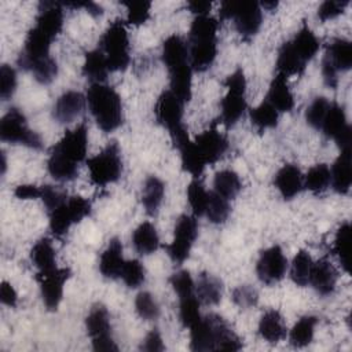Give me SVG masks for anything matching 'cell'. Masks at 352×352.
Here are the masks:
<instances>
[{
    "instance_id": "27",
    "label": "cell",
    "mask_w": 352,
    "mask_h": 352,
    "mask_svg": "<svg viewBox=\"0 0 352 352\" xmlns=\"http://www.w3.org/2000/svg\"><path fill=\"white\" fill-rule=\"evenodd\" d=\"M161 58L166 69L183 65L188 60V50L184 40L179 34H170L162 43Z\"/></svg>"
},
{
    "instance_id": "4",
    "label": "cell",
    "mask_w": 352,
    "mask_h": 352,
    "mask_svg": "<svg viewBox=\"0 0 352 352\" xmlns=\"http://www.w3.org/2000/svg\"><path fill=\"white\" fill-rule=\"evenodd\" d=\"M85 98L91 114L103 132H111L122 124L121 98L113 87L103 82H92Z\"/></svg>"
},
{
    "instance_id": "40",
    "label": "cell",
    "mask_w": 352,
    "mask_h": 352,
    "mask_svg": "<svg viewBox=\"0 0 352 352\" xmlns=\"http://www.w3.org/2000/svg\"><path fill=\"white\" fill-rule=\"evenodd\" d=\"M330 177V168L326 164H316L307 172L304 177V187L314 194H320L329 187Z\"/></svg>"
},
{
    "instance_id": "37",
    "label": "cell",
    "mask_w": 352,
    "mask_h": 352,
    "mask_svg": "<svg viewBox=\"0 0 352 352\" xmlns=\"http://www.w3.org/2000/svg\"><path fill=\"white\" fill-rule=\"evenodd\" d=\"M346 125H348V122H346V116H345L344 107L340 106L338 103H330L329 110H327L324 120L322 122V126H320L323 133L327 138L336 139Z\"/></svg>"
},
{
    "instance_id": "8",
    "label": "cell",
    "mask_w": 352,
    "mask_h": 352,
    "mask_svg": "<svg viewBox=\"0 0 352 352\" xmlns=\"http://www.w3.org/2000/svg\"><path fill=\"white\" fill-rule=\"evenodd\" d=\"M227 94L220 102V120L226 128L232 126L246 110V78L242 69L232 72L224 81Z\"/></svg>"
},
{
    "instance_id": "26",
    "label": "cell",
    "mask_w": 352,
    "mask_h": 352,
    "mask_svg": "<svg viewBox=\"0 0 352 352\" xmlns=\"http://www.w3.org/2000/svg\"><path fill=\"white\" fill-rule=\"evenodd\" d=\"M170 91L184 103L191 99V85H192V69L190 62L168 69Z\"/></svg>"
},
{
    "instance_id": "19",
    "label": "cell",
    "mask_w": 352,
    "mask_h": 352,
    "mask_svg": "<svg viewBox=\"0 0 352 352\" xmlns=\"http://www.w3.org/2000/svg\"><path fill=\"white\" fill-rule=\"evenodd\" d=\"M274 184L285 199H293L304 187L300 168L294 164H285L276 172Z\"/></svg>"
},
{
    "instance_id": "41",
    "label": "cell",
    "mask_w": 352,
    "mask_h": 352,
    "mask_svg": "<svg viewBox=\"0 0 352 352\" xmlns=\"http://www.w3.org/2000/svg\"><path fill=\"white\" fill-rule=\"evenodd\" d=\"M206 217L209 219V221H212L213 224H221L228 219L230 214V205H228V199L224 198L223 195H220L219 192L209 191V198H208V205H206V210H205Z\"/></svg>"
},
{
    "instance_id": "12",
    "label": "cell",
    "mask_w": 352,
    "mask_h": 352,
    "mask_svg": "<svg viewBox=\"0 0 352 352\" xmlns=\"http://www.w3.org/2000/svg\"><path fill=\"white\" fill-rule=\"evenodd\" d=\"M85 327L92 340L94 351H118V346L111 337L109 312L102 304H96L91 308L88 316L85 318Z\"/></svg>"
},
{
    "instance_id": "31",
    "label": "cell",
    "mask_w": 352,
    "mask_h": 352,
    "mask_svg": "<svg viewBox=\"0 0 352 352\" xmlns=\"http://www.w3.org/2000/svg\"><path fill=\"white\" fill-rule=\"evenodd\" d=\"M165 195V184L157 176H148L142 191V204L148 216H155Z\"/></svg>"
},
{
    "instance_id": "52",
    "label": "cell",
    "mask_w": 352,
    "mask_h": 352,
    "mask_svg": "<svg viewBox=\"0 0 352 352\" xmlns=\"http://www.w3.org/2000/svg\"><path fill=\"white\" fill-rule=\"evenodd\" d=\"M258 294L256 289L249 285L238 286L232 290V301L241 308H250L257 304Z\"/></svg>"
},
{
    "instance_id": "20",
    "label": "cell",
    "mask_w": 352,
    "mask_h": 352,
    "mask_svg": "<svg viewBox=\"0 0 352 352\" xmlns=\"http://www.w3.org/2000/svg\"><path fill=\"white\" fill-rule=\"evenodd\" d=\"M337 278H338L337 270L326 258H322L312 264L309 283L320 296H329L334 292L337 285Z\"/></svg>"
},
{
    "instance_id": "28",
    "label": "cell",
    "mask_w": 352,
    "mask_h": 352,
    "mask_svg": "<svg viewBox=\"0 0 352 352\" xmlns=\"http://www.w3.org/2000/svg\"><path fill=\"white\" fill-rule=\"evenodd\" d=\"M258 334L271 344L279 342L286 336V327L280 314L276 309H268L258 322Z\"/></svg>"
},
{
    "instance_id": "35",
    "label": "cell",
    "mask_w": 352,
    "mask_h": 352,
    "mask_svg": "<svg viewBox=\"0 0 352 352\" xmlns=\"http://www.w3.org/2000/svg\"><path fill=\"white\" fill-rule=\"evenodd\" d=\"M241 188L242 183L236 172L231 169H221L214 175L213 190L223 195L224 198H227L228 201L234 199L241 191Z\"/></svg>"
},
{
    "instance_id": "16",
    "label": "cell",
    "mask_w": 352,
    "mask_h": 352,
    "mask_svg": "<svg viewBox=\"0 0 352 352\" xmlns=\"http://www.w3.org/2000/svg\"><path fill=\"white\" fill-rule=\"evenodd\" d=\"M87 98L77 91L63 92L55 102L52 116L59 124H67L78 118L84 110Z\"/></svg>"
},
{
    "instance_id": "22",
    "label": "cell",
    "mask_w": 352,
    "mask_h": 352,
    "mask_svg": "<svg viewBox=\"0 0 352 352\" xmlns=\"http://www.w3.org/2000/svg\"><path fill=\"white\" fill-rule=\"evenodd\" d=\"M208 319L213 330L214 351H239L242 348L239 337L234 333V330L221 316L210 314L208 315Z\"/></svg>"
},
{
    "instance_id": "48",
    "label": "cell",
    "mask_w": 352,
    "mask_h": 352,
    "mask_svg": "<svg viewBox=\"0 0 352 352\" xmlns=\"http://www.w3.org/2000/svg\"><path fill=\"white\" fill-rule=\"evenodd\" d=\"M329 106H330V102L324 98V96H318L315 98L311 104L308 106L307 109V113H305V120L307 122L315 128V129H320L322 126V122L324 120V116L329 110Z\"/></svg>"
},
{
    "instance_id": "32",
    "label": "cell",
    "mask_w": 352,
    "mask_h": 352,
    "mask_svg": "<svg viewBox=\"0 0 352 352\" xmlns=\"http://www.w3.org/2000/svg\"><path fill=\"white\" fill-rule=\"evenodd\" d=\"M30 260L38 270L37 274H45L56 268L55 249L48 238H41L33 245L30 250Z\"/></svg>"
},
{
    "instance_id": "49",
    "label": "cell",
    "mask_w": 352,
    "mask_h": 352,
    "mask_svg": "<svg viewBox=\"0 0 352 352\" xmlns=\"http://www.w3.org/2000/svg\"><path fill=\"white\" fill-rule=\"evenodd\" d=\"M126 6V22L129 25H142L150 18L151 3L148 1H128Z\"/></svg>"
},
{
    "instance_id": "59",
    "label": "cell",
    "mask_w": 352,
    "mask_h": 352,
    "mask_svg": "<svg viewBox=\"0 0 352 352\" xmlns=\"http://www.w3.org/2000/svg\"><path fill=\"white\" fill-rule=\"evenodd\" d=\"M187 7L190 8L191 12H194L197 15H204V14L209 12L212 3L206 1V0H192V1L187 3Z\"/></svg>"
},
{
    "instance_id": "56",
    "label": "cell",
    "mask_w": 352,
    "mask_h": 352,
    "mask_svg": "<svg viewBox=\"0 0 352 352\" xmlns=\"http://www.w3.org/2000/svg\"><path fill=\"white\" fill-rule=\"evenodd\" d=\"M14 195L18 199H36L41 197V187L34 184H19L15 187Z\"/></svg>"
},
{
    "instance_id": "3",
    "label": "cell",
    "mask_w": 352,
    "mask_h": 352,
    "mask_svg": "<svg viewBox=\"0 0 352 352\" xmlns=\"http://www.w3.org/2000/svg\"><path fill=\"white\" fill-rule=\"evenodd\" d=\"M217 19L209 14L197 15L192 19L188 33V59L192 70L205 72L213 65L217 55Z\"/></svg>"
},
{
    "instance_id": "54",
    "label": "cell",
    "mask_w": 352,
    "mask_h": 352,
    "mask_svg": "<svg viewBox=\"0 0 352 352\" xmlns=\"http://www.w3.org/2000/svg\"><path fill=\"white\" fill-rule=\"evenodd\" d=\"M40 198L43 199V204L47 208V212H50V210L55 209L56 206H59L67 198V194L56 190L52 186L45 184V186H41V197Z\"/></svg>"
},
{
    "instance_id": "30",
    "label": "cell",
    "mask_w": 352,
    "mask_h": 352,
    "mask_svg": "<svg viewBox=\"0 0 352 352\" xmlns=\"http://www.w3.org/2000/svg\"><path fill=\"white\" fill-rule=\"evenodd\" d=\"M305 62L297 55L290 41H286L280 45L276 58V73L285 77L301 74L305 69Z\"/></svg>"
},
{
    "instance_id": "7",
    "label": "cell",
    "mask_w": 352,
    "mask_h": 352,
    "mask_svg": "<svg viewBox=\"0 0 352 352\" xmlns=\"http://www.w3.org/2000/svg\"><path fill=\"white\" fill-rule=\"evenodd\" d=\"M219 14L220 19H234L238 33L246 40L258 32L263 22V11L257 1H224Z\"/></svg>"
},
{
    "instance_id": "47",
    "label": "cell",
    "mask_w": 352,
    "mask_h": 352,
    "mask_svg": "<svg viewBox=\"0 0 352 352\" xmlns=\"http://www.w3.org/2000/svg\"><path fill=\"white\" fill-rule=\"evenodd\" d=\"M136 314L144 320H154L160 315V307L154 296L148 292H140L135 298Z\"/></svg>"
},
{
    "instance_id": "36",
    "label": "cell",
    "mask_w": 352,
    "mask_h": 352,
    "mask_svg": "<svg viewBox=\"0 0 352 352\" xmlns=\"http://www.w3.org/2000/svg\"><path fill=\"white\" fill-rule=\"evenodd\" d=\"M318 319L315 316L307 315L300 318L289 333V341L294 348H304L311 344L315 333V326Z\"/></svg>"
},
{
    "instance_id": "14",
    "label": "cell",
    "mask_w": 352,
    "mask_h": 352,
    "mask_svg": "<svg viewBox=\"0 0 352 352\" xmlns=\"http://www.w3.org/2000/svg\"><path fill=\"white\" fill-rule=\"evenodd\" d=\"M287 260L283 254L282 248L278 245L263 250L256 264V272L258 279L268 286L279 282L285 276Z\"/></svg>"
},
{
    "instance_id": "50",
    "label": "cell",
    "mask_w": 352,
    "mask_h": 352,
    "mask_svg": "<svg viewBox=\"0 0 352 352\" xmlns=\"http://www.w3.org/2000/svg\"><path fill=\"white\" fill-rule=\"evenodd\" d=\"M16 88V73L15 69L8 65L0 67V98L7 100L12 96Z\"/></svg>"
},
{
    "instance_id": "13",
    "label": "cell",
    "mask_w": 352,
    "mask_h": 352,
    "mask_svg": "<svg viewBox=\"0 0 352 352\" xmlns=\"http://www.w3.org/2000/svg\"><path fill=\"white\" fill-rule=\"evenodd\" d=\"M197 235H198V223L195 216L182 214L176 220L173 239L166 246L168 254L172 258V261L180 264L190 256V252Z\"/></svg>"
},
{
    "instance_id": "18",
    "label": "cell",
    "mask_w": 352,
    "mask_h": 352,
    "mask_svg": "<svg viewBox=\"0 0 352 352\" xmlns=\"http://www.w3.org/2000/svg\"><path fill=\"white\" fill-rule=\"evenodd\" d=\"M323 63L331 66L337 73L352 67V43L342 37H334L326 50Z\"/></svg>"
},
{
    "instance_id": "43",
    "label": "cell",
    "mask_w": 352,
    "mask_h": 352,
    "mask_svg": "<svg viewBox=\"0 0 352 352\" xmlns=\"http://www.w3.org/2000/svg\"><path fill=\"white\" fill-rule=\"evenodd\" d=\"M179 318L184 327L194 326L199 319V300L195 293L179 297Z\"/></svg>"
},
{
    "instance_id": "51",
    "label": "cell",
    "mask_w": 352,
    "mask_h": 352,
    "mask_svg": "<svg viewBox=\"0 0 352 352\" xmlns=\"http://www.w3.org/2000/svg\"><path fill=\"white\" fill-rule=\"evenodd\" d=\"M170 286L173 287L175 293L180 297V296H186V294H191L195 293V283L190 275L188 271L182 270L175 272L170 278H169Z\"/></svg>"
},
{
    "instance_id": "34",
    "label": "cell",
    "mask_w": 352,
    "mask_h": 352,
    "mask_svg": "<svg viewBox=\"0 0 352 352\" xmlns=\"http://www.w3.org/2000/svg\"><path fill=\"white\" fill-rule=\"evenodd\" d=\"M109 66L104 54L98 48L85 54L82 65V74L92 82H103L109 73Z\"/></svg>"
},
{
    "instance_id": "17",
    "label": "cell",
    "mask_w": 352,
    "mask_h": 352,
    "mask_svg": "<svg viewBox=\"0 0 352 352\" xmlns=\"http://www.w3.org/2000/svg\"><path fill=\"white\" fill-rule=\"evenodd\" d=\"M63 4L56 1H41L38 6V14L36 16L34 26L50 34L51 37H56L63 26Z\"/></svg>"
},
{
    "instance_id": "46",
    "label": "cell",
    "mask_w": 352,
    "mask_h": 352,
    "mask_svg": "<svg viewBox=\"0 0 352 352\" xmlns=\"http://www.w3.org/2000/svg\"><path fill=\"white\" fill-rule=\"evenodd\" d=\"M120 278L124 280V283L128 287L131 289L139 287L140 285L144 283V278H146V271L143 264L136 258L125 260Z\"/></svg>"
},
{
    "instance_id": "6",
    "label": "cell",
    "mask_w": 352,
    "mask_h": 352,
    "mask_svg": "<svg viewBox=\"0 0 352 352\" xmlns=\"http://www.w3.org/2000/svg\"><path fill=\"white\" fill-rule=\"evenodd\" d=\"M184 102L180 100L170 89L164 91L155 103L154 114L157 121L168 129L176 148L188 140L186 126L183 125Z\"/></svg>"
},
{
    "instance_id": "29",
    "label": "cell",
    "mask_w": 352,
    "mask_h": 352,
    "mask_svg": "<svg viewBox=\"0 0 352 352\" xmlns=\"http://www.w3.org/2000/svg\"><path fill=\"white\" fill-rule=\"evenodd\" d=\"M132 245L142 256H148L158 249L160 238L155 227L150 221L140 223L132 234Z\"/></svg>"
},
{
    "instance_id": "21",
    "label": "cell",
    "mask_w": 352,
    "mask_h": 352,
    "mask_svg": "<svg viewBox=\"0 0 352 352\" xmlns=\"http://www.w3.org/2000/svg\"><path fill=\"white\" fill-rule=\"evenodd\" d=\"M124 257H122V243L118 238H113L109 241V245L100 254L99 260V271L104 278L117 279L121 275L124 267Z\"/></svg>"
},
{
    "instance_id": "44",
    "label": "cell",
    "mask_w": 352,
    "mask_h": 352,
    "mask_svg": "<svg viewBox=\"0 0 352 352\" xmlns=\"http://www.w3.org/2000/svg\"><path fill=\"white\" fill-rule=\"evenodd\" d=\"M349 236H351V224L348 221L342 223L334 236L333 252L338 257L341 267L348 272L349 271Z\"/></svg>"
},
{
    "instance_id": "1",
    "label": "cell",
    "mask_w": 352,
    "mask_h": 352,
    "mask_svg": "<svg viewBox=\"0 0 352 352\" xmlns=\"http://www.w3.org/2000/svg\"><path fill=\"white\" fill-rule=\"evenodd\" d=\"M88 132L84 124L66 131L62 139L51 148L47 168L50 175L59 182H70L78 173V164L85 160Z\"/></svg>"
},
{
    "instance_id": "9",
    "label": "cell",
    "mask_w": 352,
    "mask_h": 352,
    "mask_svg": "<svg viewBox=\"0 0 352 352\" xmlns=\"http://www.w3.org/2000/svg\"><path fill=\"white\" fill-rule=\"evenodd\" d=\"M91 183L104 187L118 180L122 172L120 147L116 142L109 143L100 153L87 160Z\"/></svg>"
},
{
    "instance_id": "55",
    "label": "cell",
    "mask_w": 352,
    "mask_h": 352,
    "mask_svg": "<svg viewBox=\"0 0 352 352\" xmlns=\"http://www.w3.org/2000/svg\"><path fill=\"white\" fill-rule=\"evenodd\" d=\"M140 349L147 351V352H161L165 349V345L162 342V338H161V334L158 333V330H151L146 336Z\"/></svg>"
},
{
    "instance_id": "24",
    "label": "cell",
    "mask_w": 352,
    "mask_h": 352,
    "mask_svg": "<svg viewBox=\"0 0 352 352\" xmlns=\"http://www.w3.org/2000/svg\"><path fill=\"white\" fill-rule=\"evenodd\" d=\"M195 294L199 302L205 305H216L223 296V283L219 278L209 272H201L195 283Z\"/></svg>"
},
{
    "instance_id": "15",
    "label": "cell",
    "mask_w": 352,
    "mask_h": 352,
    "mask_svg": "<svg viewBox=\"0 0 352 352\" xmlns=\"http://www.w3.org/2000/svg\"><path fill=\"white\" fill-rule=\"evenodd\" d=\"M43 302L48 311H56L63 296V285L70 278L69 268H55L45 274H37Z\"/></svg>"
},
{
    "instance_id": "10",
    "label": "cell",
    "mask_w": 352,
    "mask_h": 352,
    "mask_svg": "<svg viewBox=\"0 0 352 352\" xmlns=\"http://www.w3.org/2000/svg\"><path fill=\"white\" fill-rule=\"evenodd\" d=\"M91 213V202L81 195L67 197L59 206L50 210V230L56 236H63L69 228Z\"/></svg>"
},
{
    "instance_id": "60",
    "label": "cell",
    "mask_w": 352,
    "mask_h": 352,
    "mask_svg": "<svg viewBox=\"0 0 352 352\" xmlns=\"http://www.w3.org/2000/svg\"><path fill=\"white\" fill-rule=\"evenodd\" d=\"M261 4H263L264 8L271 10V8H275V7L278 6V1H264V3H261Z\"/></svg>"
},
{
    "instance_id": "45",
    "label": "cell",
    "mask_w": 352,
    "mask_h": 352,
    "mask_svg": "<svg viewBox=\"0 0 352 352\" xmlns=\"http://www.w3.org/2000/svg\"><path fill=\"white\" fill-rule=\"evenodd\" d=\"M28 70L32 72V74L37 82L50 84L54 81V78L58 74V65L52 56H47V58L40 59V60L34 62L33 65H30V67Z\"/></svg>"
},
{
    "instance_id": "33",
    "label": "cell",
    "mask_w": 352,
    "mask_h": 352,
    "mask_svg": "<svg viewBox=\"0 0 352 352\" xmlns=\"http://www.w3.org/2000/svg\"><path fill=\"white\" fill-rule=\"evenodd\" d=\"M297 55L307 63L309 62L319 50V38L315 36V33L307 26L302 25L298 32L294 34L292 40H289Z\"/></svg>"
},
{
    "instance_id": "2",
    "label": "cell",
    "mask_w": 352,
    "mask_h": 352,
    "mask_svg": "<svg viewBox=\"0 0 352 352\" xmlns=\"http://www.w3.org/2000/svg\"><path fill=\"white\" fill-rule=\"evenodd\" d=\"M228 148L227 138L216 128H209L194 140H187L177 150L180 151L182 168L194 177L201 176L206 165L214 164Z\"/></svg>"
},
{
    "instance_id": "23",
    "label": "cell",
    "mask_w": 352,
    "mask_h": 352,
    "mask_svg": "<svg viewBox=\"0 0 352 352\" xmlns=\"http://www.w3.org/2000/svg\"><path fill=\"white\" fill-rule=\"evenodd\" d=\"M330 183L333 190L341 195L348 194L352 184V168H351V148L341 150L340 155L334 161L330 170Z\"/></svg>"
},
{
    "instance_id": "11",
    "label": "cell",
    "mask_w": 352,
    "mask_h": 352,
    "mask_svg": "<svg viewBox=\"0 0 352 352\" xmlns=\"http://www.w3.org/2000/svg\"><path fill=\"white\" fill-rule=\"evenodd\" d=\"M0 139L34 150L43 147L41 138L28 126L23 113L15 107L10 109L0 120Z\"/></svg>"
},
{
    "instance_id": "38",
    "label": "cell",
    "mask_w": 352,
    "mask_h": 352,
    "mask_svg": "<svg viewBox=\"0 0 352 352\" xmlns=\"http://www.w3.org/2000/svg\"><path fill=\"white\" fill-rule=\"evenodd\" d=\"M312 264L314 261L307 250H298L297 254L293 257L290 265V278L297 286L304 287L309 283Z\"/></svg>"
},
{
    "instance_id": "5",
    "label": "cell",
    "mask_w": 352,
    "mask_h": 352,
    "mask_svg": "<svg viewBox=\"0 0 352 352\" xmlns=\"http://www.w3.org/2000/svg\"><path fill=\"white\" fill-rule=\"evenodd\" d=\"M99 50L104 54L110 72H124L131 60L129 37L125 22L113 21L99 41Z\"/></svg>"
},
{
    "instance_id": "53",
    "label": "cell",
    "mask_w": 352,
    "mask_h": 352,
    "mask_svg": "<svg viewBox=\"0 0 352 352\" xmlns=\"http://www.w3.org/2000/svg\"><path fill=\"white\" fill-rule=\"evenodd\" d=\"M348 6V0H326L323 1L319 8H318V16L320 21H327V19H333L337 15L344 12V8Z\"/></svg>"
},
{
    "instance_id": "58",
    "label": "cell",
    "mask_w": 352,
    "mask_h": 352,
    "mask_svg": "<svg viewBox=\"0 0 352 352\" xmlns=\"http://www.w3.org/2000/svg\"><path fill=\"white\" fill-rule=\"evenodd\" d=\"M337 146L341 148V150H348L351 148V143H352V129L349 125H346L341 132L340 135L334 139Z\"/></svg>"
},
{
    "instance_id": "57",
    "label": "cell",
    "mask_w": 352,
    "mask_h": 352,
    "mask_svg": "<svg viewBox=\"0 0 352 352\" xmlns=\"http://www.w3.org/2000/svg\"><path fill=\"white\" fill-rule=\"evenodd\" d=\"M0 301L7 307H15L18 301V294L11 283L3 280L0 286Z\"/></svg>"
},
{
    "instance_id": "25",
    "label": "cell",
    "mask_w": 352,
    "mask_h": 352,
    "mask_svg": "<svg viewBox=\"0 0 352 352\" xmlns=\"http://www.w3.org/2000/svg\"><path fill=\"white\" fill-rule=\"evenodd\" d=\"M287 77L278 74L270 84L265 100H268L278 111H290L294 107V98L287 85Z\"/></svg>"
},
{
    "instance_id": "39",
    "label": "cell",
    "mask_w": 352,
    "mask_h": 352,
    "mask_svg": "<svg viewBox=\"0 0 352 352\" xmlns=\"http://www.w3.org/2000/svg\"><path fill=\"white\" fill-rule=\"evenodd\" d=\"M278 113L279 111L264 99L258 106L250 110V121L258 131L274 128L278 124Z\"/></svg>"
},
{
    "instance_id": "42",
    "label": "cell",
    "mask_w": 352,
    "mask_h": 352,
    "mask_svg": "<svg viewBox=\"0 0 352 352\" xmlns=\"http://www.w3.org/2000/svg\"><path fill=\"white\" fill-rule=\"evenodd\" d=\"M187 198H188V204L192 209V213L195 217L204 216L205 210H206V205H208V198H209V192L206 191L204 183L195 177L194 180L190 182L188 187H187Z\"/></svg>"
}]
</instances>
